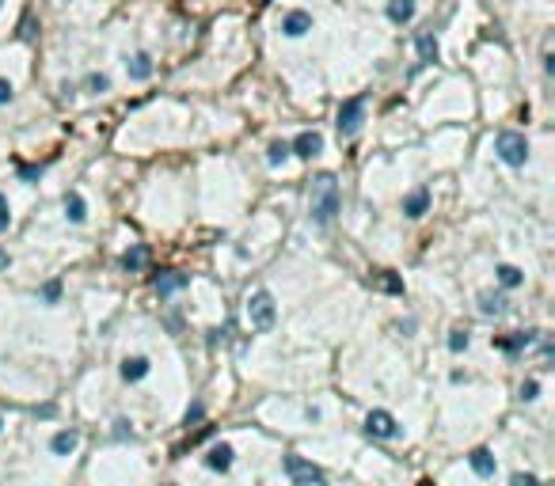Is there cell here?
<instances>
[{
    "instance_id": "9a60e30c",
    "label": "cell",
    "mask_w": 555,
    "mask_h": 486,
    "mask_svg": "<svg viewBox=\"0 0 555 486\" xmlns=\"http://www.w3.org/2000/svg\"><path fill=\"white\" fill-rule=\"evenodd\" d=\"M65 217H69L72 224H80L84 217H88V205H84V198H80L77 190H69V194H65Z\"/></svg>"
},
{
    "instance_id": "4fadbf2b",
    "label": "cell",
    "mask_w": 555,
    "mask_h": 486,
    "mask_svg": "<svg viewBox=\"0 0 555 486\" xmlns=\"http://www.w3.org/2000/svg\"><path fill=\"white\" fill-rule=\"evenodd\" d=\"M205 467H210V471H229L232 467V448L229 445H213L210 456H205Z\"/></svg>"
},
{
    "instance_id": "83f0119b",
    "label": "cell",
    "mask_w": 555,
    "mask_h": 486,
    "mask_svg": "<svg viewBox=\"0 0 555 486\" xmlns=\"http://www.w3.org/2000/svg\"><path fill=\"white\" fill-rule=\"evenodd\" d=\"M58 296H61V282H46L42 285V301L46 304H58Z\"/></svg>"
},
{
    "instance_id": "d4e9b609",
    "label": "cell",
    "mask_w": 555,
    "mask_h": 486,
    "mask_svg": "<svg viewBox=\"0 0 555 486\" xmlns=\"http://www.w3.org/2000/svg\"><path fill=\"white\" fill-rule=\"evenodd\" d=\"M316 464H308V460H300V456H286V475H305V471H312Z\"/></svg>"
},
{
    "instance_id": "4dcf8cb0",
    "label": "cell",
    "mask_w": 555,
    "mask_h": 486,
    "mask_svg": "<svg viewBox=\"0 0 555 486\" xmlns=\"http://www.w3.org/2000/svg\"><path fill=\"white\" fill-rule=\"evenodd\" d=\"M115 437H118V441H126V437H134V429H129V422H126V418H118V422H115Z\"/></svg>"
},
{
    "instance_id": "e0dca14e",
    "label": "cell",
    "mask_w": 555,
    "mask_h": 486,
    "mask_svg": "<svg viewBox=\"0 0 555 486\" xmlns=\"http://www.w3.org/2000/svg\"><path fill=\"white\" fill-rule=\"evenodd\" d=\"M536 339H540V331H517L513 339L502 342V350H506V353H521V350H529Z\"/></svg>"
},
{
    "instance_id": "4316f807",
    "label": "cell",
    "mask_w": 555,
    "mask_h": 486,
    "mask_svg": "<svg viewBox=\"0 0 555 486\" xmlns=\"http://www.w3.org/2000/svg\"><path fill=\"white\" fill-rule=\"evenodd\" d=\"M468 342H472V339H468L464 331H449V350H453V353H464Z\"/></svg>"
},
{
    "instance_id": "484cf974",
    "label": "cell",
    "mask_w": 555,
    "mask_h": 486,
    "mask_svg": "<svg viewBox=\"0 0 555 486\" xmlns=\"http://www.w3.org/2000/svg\"><path fill=\"white\" fill-rule=\"evenodd\" d=\"M107 88H110V80L103 77V72H91V77H88V91H91V96H103Z\"/></svg>"
},
{
    "instance_id": "7a4b0ae2",
    "label": "cell",
    "mask_w": 555,
    "mask_h": 486,
    "mask_svg": "<svg viewBox=\"0 0 555 486\" xmlns=\"http://www.w3.org/2000/svg\"><path fill=\"white\" fill-rule=\"evenodd\" d=\"M495 152H498V160H502V164L525 167V160H529V141H525V133L502 129V133L495 137Z\"/></svg>"
},
{
    "instance_id": "cb8c5ba5",
    "label": "cell",
    "mask_w": 555,
    "mask_h": 486,
    "mask_svg": "<svg viewBox=\"0 0 555 486\" xmlns=\"http://www.w3.org/2000/svg\"><path fill=\"white\" fill-rule=\"evenodd\" d=\"M286 156H289V145H286V141H274V145L267 148V164H270V167H278Z\"/></svg>"
},
{
    "instance_id": "3957f363",
    "label": "cell",
    "mask_w": 555,
    "mask_h": 486,
    "mask_svg": "<svg viewBox=\"0 0 555 486\" xmlns=\"http://www.w3.org/2000/svg\"><path fill=\"white\" fill-rule=\"evenodd\" d=\"M274 315H278V308H274V296H270L267 289L251 293V301H248V323L255 327V331H270V327H274Z\"/></svg>"
},
{
    "instance_id": "836d02e7",
    "label": "cell",
    "mask_w": 555,
    "mask_h": 486,
    "mask_svg": "<svg viewBox=\"0 0 555 486\" xmlns=\"http://www.w3.org/2000/svg\"><path fill=\"white\" fill-rule=\"evenodd\" d=\"M20 175H23L27 183H34V179L42 175V167H31V164H23V167H20Z\"/></svg>"
},
{
    "instance_id": "277c9868",
    "label": "cell",
    "mask_w": 555,
    "mask_h": 486,
    "mask_svg": "<svg viewBox=\"0 0 555 486\" xmlns=\"http://www.w3.org/2000/svg\"><path fill=\"white\" fill-rule=\"evenodd\" d=\"M362 121H365V96H354V99H346L343 107H338V133L343 137H354L357 129H362Z\"/></svg>"
},
{
    "instance_id": "30bf717a",
    "label": "cell",
    "mask_w": 555,
    "mask_h": 486,
    "mask_svg": "<svg viewBox=\"0 0 555 486\" xmlns=\"http://www.w3.org/2000/svg\"><path fill=\"white\" fill-rule=\"evenodd\" d=\"M179 289H186V274H179V270H164V274L156 277V293L160 296H172Z\"/></svg>"
},
{
    "instance_id": "74e56055",
    "label": "cell",
    "mask_w": 555,
    "mask_h": 486,
    "mask_svg": "<svg viewBox=\"0 0 555 486\" xmlns=\"http://www.w3.org/2000/svg\"><path fill=\"white\" fill-rule=\"evenodd\" d=\"M167 486H175V482H167Z\"/></svg>"
},
{
    "instance_id": "f1b7e54d",
    "label": "cell",
    "mask_w": 555,
    "mask_h": 486,
    "mask_svg": "<svg viewBox=\"0 0 555 486\" xmlns=\"http://www.w3.org/2000/svg\"><path fill=\"white\" fill-rule=\"evenodd\" d=\"M536 395H540V384H536V380H525V384H521V399H525V403H532Z\"/></svg>"
},
{
    "instance_id": "7c38bea8",
    "label": "cell",
    "mask_w": 555,
    "mask_h": 486,
    "mask_svg": "<svg viewBox=\"0 0 555 486\" xmlns=\"http://www.w3.org/2000/svg\"><path fill=\"white\" fill-rule=\"evenodd\" d=\"M468 464H472V471L479 475V479H491L495 475V456L487 452V448H476V452L468 456Z\"/></svg>"
},
{
    "instance_id": "9c48e42d",
    "label": "cell",
    "mask_w": 555,
    "mask_h": 486,
    "mask_svg": "<svg viewBox=\"0 0 555 486\" xmlns=\"http://www.w3.org/2000/svg\"><path fill=\"white\" fill-rule=\"evenodd\" d=\"M145 266H148V247L145 243H134V247L122 255V270H126V274H137V270H145Z\"/></svg>"
},
{
    "instance_id": "8fae6325",
    "label": "cell",
    "mask_w": 555,
    "mask_h": 486,
    "mask_svg": "<svg viewBox=\"0 0 555 486\" xmlns=\"http://www.w3.org/2000/svg\"><path fill=\"white\" fill-rule=\"evenodd\" d=\"M479 312H483V315H495V320H498V315L510 312V301H506L502 293H483V296H479Z\"/></svg>"
},
{
    "instance_id": "7402d4cb",
    "label": "cell",
    "mask_w": 555,
    "mask_h": 486,
    "mask_svg": "<svg viewBox=\"0 0 555 486\" xmlns=\"http://www.w3.org/2000/svg\"><path fill=\"white\" fill-rule=\"evenodd\" d=\"M377 289H384V293H403V282L392 274V270H381V274H377Z\"/></svg>"
},
{
    "instance_id": "603a6c76",
    "label": "cell",
    "mask_w": 555,
    "mask_h": 486,
    "mask_svg": "<svg viewBox=\"0 0 555 486\" xmlns=\"http://www.w3.org/2000/svg\"><path fill=\"white\" fill-rule=\"evenodd\" d=\"M293 486H327V482H324V471L312 467V471H305V475H293Z\"/></svg>"
},
{
    "instance_id": "8992f818",
    "label": "cell",
    "mask_w": 555,
    "mask_h": 486,
    "mask_svg": "<svg viewBox=\"0 0 555 486\" xmlns=\"http://www.w3.org/2000/svg\"><path fill=\"white\" fill-rule=\"evenodd\" d=\"M289 152H293V156H300V160H312V156H319V152H324V137H319L316 129H305V133H300L297 141L289 145Z\"/></svg>"
},
{
    "instance_id": "8d00e7d4",
    "label": "cell",
    "mask_w": 555,
    "mask_h": 486,
    "mask_svg": "<svg viewBox=\"0 0 555 486\" xmlns=\"http://www.w3.org/2000/svg\"><path fill=\"white\" fill-rule=\"evenodd\" d=\"M8 266H12V258H8V251H0V274H4Z\"/></svg>"
},
{
    "instance_id": "d6a6232c",
    "label": "cell",
    "mask_w": 555,
    "mask_h": 486,
    "mask_svg": "<svg viewBox=\"0 0 555 486\" xmlns=\"http://www.w3.org/2000/svg\"><path fill=\"white\" fill-rule=\"evenodd\" d=\"M20 39H34V20H31V15H23V23H20Z\"/></svg>"
},
{
    "instance_id": "ac0fdd59",
    "label": "cell",
    "mask_w": 555,
    "mask_h": 486,
    "mask_svg": "<svg viewBox=\"0 0 555 486\" xmlns=\"http://www.w3.org/2000/svg\"><path fill=\"white\" fill-rule=\"evenodd\" d=\"M126 69H129V80H137V84H141V80L153 77V58H148V53H137V58L126 65Z\"/></svg>"
},
{
    "instance_id": "1f68e13d",
    "label": "cell",
    "mask_w": 555,
    "mask_h": 486,
    "mask_svg": "<svg viewBox=\"0 0 555 486\" xmlns=\"http://www.w3.org/2000/svg\"><path fill=\"white\" fill-rule=\"evenodd\" d=\"M202 414H205V407H202V403H194L191 410H186V426H194V422H202Z\"/></svg>"
},
{
    "instance_id": "ba28073f",
    "label": "cell",
    "mask_w": 555,
    "mask_h": 486,
    "mask_svg": "<svg viewBox=\"0 0 555 486\" xmlns=\"http://www.w3.org/2000/svg\"><path fill=\"white\" fill-rule=\"evenodd\" d=\"M426 209H430V190L426 186H419V190H411L407 198H403V213H407L411 221H419Z\"/></svg>"
},
{
    "instance_id": "44dd1931",
    "label": "cell",
    "mask_w": 555,
    "mask_h": 486,
    "mask_svg": "<svg viewBox=\"0 0 555 486\" xmlns=\"http://www.w3.org/2000/svg\"><path fill=\"white\" fill-rule=\"evenodd\" d=\"M495 274H498V285H502V289H517V285L525 282V274H521L517 266H510V263H502Z\"/></svg>"
},
{
    "instance_id": "5b68a950",
    "label": "cell",
    "mask_w": 555,
    "mask_h": 486,
    "mask_svg": "<svg viewBox=\"0 0 555 486\" xmlns=\"http://www.w3.org/2000/svg\"><path fill=\"white\" fill-rule=\"evenodd\" d=\"M365 433L377 437V441H392V437H400V426L388 410H369L365 414Z\"/></svg>"
},
{
    "instance_id": "f546056e",
    "label": "cell",
    "mask_w": 555,
    "mask_h": 486,
    "mask_svg": "<svg viewBox=\"0 0 555 486\" xmlns=\"http://www.w3.org/2000/svg\"><path fill=\"white\" fill-rule=\"evenodd\" d=\"M8 224H12V209H8V198L0 194V232H8Z\"/></svg>"
},
{
    "instance_id": "2e32d148",
    "label": "cell",
    "mask_w": 555,
    "mask_h": 486,
    "mask_svg": "<svg viewBox=\"0 0 555 486\" xmlns=\"http://www.w3.org/2000/svg\"><path fill=\"white\" fill-rule=\"evenodd\" d=\"M77 445H80V433H77V429H61V433H58V437H53V441H50V448H53V452H58V456H69V452H72V448H77Z\"/></svg>"
},
{
    "instance_id": "6da1fadb",
    "label": "cell",
    "mask_w": 555,
    "mask_h": 486,
    "mask_svg": "<svg viewBox=\"0 0 555 486\" xmlns=\"http://www.w3.org/2000/svg\"><path fill=\"white\" fill-rule=\"evenodd\" d=\"M338 205H343V198H338L335 175H327V171L316 175V179H312V221L319 224V228H327V224L335 221Z\"/></svg>"
},
{
    "instance_id": "d6986e66",
    "label": "cell",
    "mask_w": 555,
    "mask_h": 486,
    "mask_svg": "<svg viewBox=\"0 0 555 486\" xmlns=\"http://www.w3.org/2000/svg\"><path fill=\"white\" fill-rule=\"evenodd\" d=\"M415 46H419V61H422V65H434V61H438L441 50H438V39H434V34H419Z\"/></svg>"
},
{
    "instance_id": "d590c367",
    "label": "cell",
    "mask_w": 555,
    "mask_h": 486,
    "mask_svg": "<svg viewBox=\"0 0 555 486\" xmlns=\"http://www.w3.org/2000/svg\"><path fill=\"white\" fill-rule=\"evenodd\" d=\"M510 486H536V475H513Z\"/></svg>"
},
{
    "instance_id": "52a82bcc",
    "label": "cell",
    "mask_w": 555,
    "mask_h": 486,
    "mask_svg": "<svg viewBox=\"0 0 555 486\" xmlns=\"http://www.w3.org/2000/svg\"><path fill=\"white\" fill-rule=\"evenodd\" d=\"M312 31V15L308 12H289L286 20H281V34H289V39H300V34Z\"/></svg>"
},
{
    "instance_id": "ffe728a7",
    "label": "cell",
    "mask_w": 555,
    "mask_h": 486,
    "mask_svg": "<svg viewBox=\"0 0 555 486\" xmlns=\"http://www.w3.org/2000/svg\"><path fill=\"white\" fill-rule=\"evenodd\" d=\"M145 372H148V361L145 357H126V361H122V380H129V384L141 380Z\"/></svg>"
},
{
    "instance_id": "e575fe53",
    "label": "cell",
    "mask_w": 555,
    "mask_h": 486,
    "mask_svg": "<svg viewBox=\"0 0 555 486\" xmlns=\"http://www.w3.org/2000/svg\"><path fill=\"white\" fill-rule=\"evenodd\" d=\"M12 96H15V91H12V84L0 77V103H12Z\"/></svg>"
},
{
    "instance_id": "5bb4252c",
    "label": "cell",
    "mask_w": 555,
    "mask_h": 486,
    "mask_svg": "<svg viewBox=\"0 0 555 486\" xmlns=\"http://www.w3.org/2000/svg\"><path fill=\"white\" fill-rule=\"evenodd\" d=\"M411 15H415V0H388V20L396 27H403Z\"/></svg>"
}]
</instances>
